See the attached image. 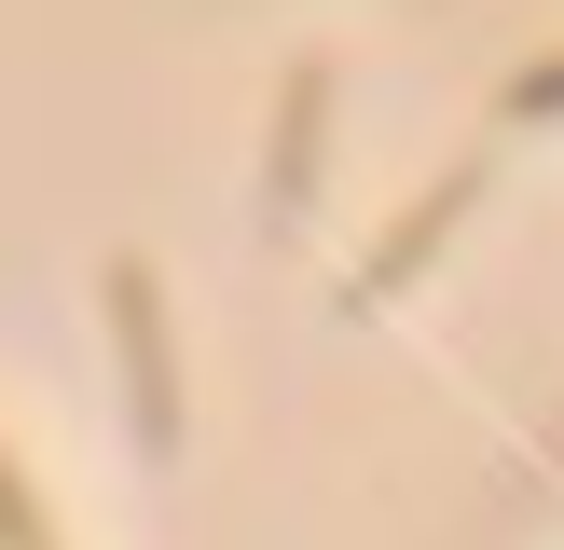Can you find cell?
Segmentation results:
<instances>
[{
  "label": "cell",
  "mask_w": 564,
  "mask_h": 550,
  "mask_svg": "<svg viewBox=\"0 0 564 550\" xmlns=\"http://www.w3.org/2000/svg\"><path fill=\"white\" fill-rule=\"evenodd\" d=\"M0 550H28V522H14V509H0Z\"/></svg>",
  "instance_id": "6da1fadb"
}]
</instances>
